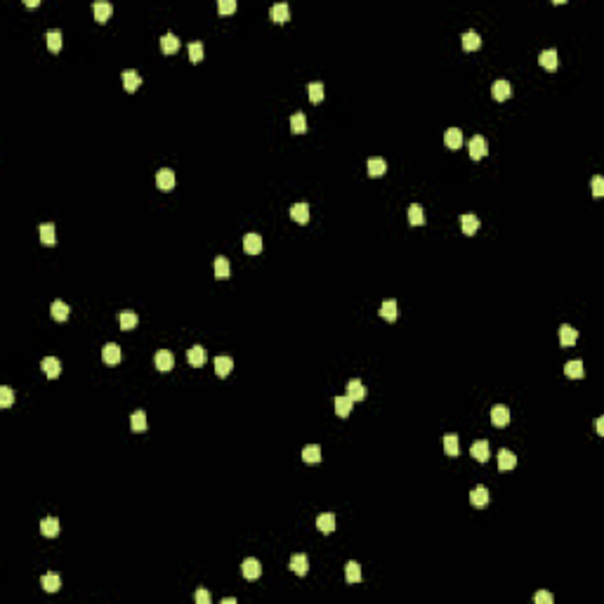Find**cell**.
I'll use <instances>...</instances> for the list:
<instances>
[{
  "label": "cell",
  "mask_w": 604,
  "mask_h": 604,
  "mask_svg": "<svg viewBox=\"0 0 604 604\" xmlns=\"http://www.w3.org/2000/svg\"><path fill=\"white\" fill-rule=\"evenodd\" d=\"M467 149H470V158L472 161H479V158L486 156L488 151V144H486V137H482V135H475L470 140V144H467Z\"/></svg>",
  "instance_id": "6da1fadb"
},
{
  "label": "cell",
  "mask_w": 604,
  "mask_h": 604,
  "mask_svg": "<svg viewBox=\"0 0 604 604\" xmlns=\"http://www.w3.org/2000/svg\"><path fill=\"white\" fill-rule=\"evenodd\" d=\"M156 186L161 192H173L175 189V173L170 168H161L156 173Z\"/></svg>",
  "instance_id": "7a4b0ae2"
},
{
  "label": "cell",
  "mask_w": 604,
  "mask_h": 604,
  "mask_svg": "<svg viewBox=\"0 0 604 604\" xmlns=\"http://www.w3.org/2000/svg\"><path fill=\"white\" fill-rule=\"evenodd\" d=\"M510 408L503 406V404H498V406L491 408V423L496 425V427H505V425H510Z\"/></svg>",
  "instance_id": "3957f363"
},
{
  "label": "cell",
  "mask_w": 604,
  "mask_h": 604,
  "mask_svg": "<svg viewBox=\"0 0 604 604\" xmlns=\"http://www.w3.org/2000/svg\"><path fill=\"white\" fill-rule=\"evenodd\" d=\"M515 465H517V456H515L510 448H500L498 451V470L510 472V470H515Z\"/></svg>",
  "instance_id": "277c9868"
},
{
  "label": "cell",
  "mask_w": 604,
  "mask_h": 604,
  "mask_svg": "<svg viewBox=\"0 0 604 604\" xmlns=\"http://www.w3.org/2000/svg\"><path fill=\"white\" fill-rule=\"evenodd\" d=\"M241 574H243L248 581H255V578H260V574H262L260 562H257L255 557L243 559V564H241Z\"/></svg>",
  "instance_id": "5b68a950"
},
{
  "label": "cell",
  "mask_w": 604,
  "mask_h": 604,
  "mask_svg": "<svg viewBox=\"0 0 604 604\" xmlns=\"http://www.w3.org/2000/svg\"><path fill=\"white\" fill-rule=\"evenodd\" d=\"M41 368L50 380H54V378H59V373H62V361L54 359V356H45L43 364H41Z\"/></svg>",
  "instance_id": "8992f818"
},
{
  "label": "cell",
  "mask_w": 604,
  "mask_h": 604,
  "mask_svg": "<svg viewBox=\"0 0 604 604\" xmlns=\"http://www.w3.org/2000/svg\"><path fill=\"white\" fill-rule=\"evenodd\" d=\"M576 340H578V331H576L574 326L564 324L562 328H559V345H562V347H574Z\"/></svg>",
  "instance_id": "52a82bcc"
},
{
  "label": "cell",
  "mask_w": 604,
  "mask_h": 604,
  "mask_svg": "<svg viewBox=\"0 0 604 604\" xmlns=\"http://www.w3.org/2000/svg\"><path fill=\"white\" fill-rule=\"evenodd\" d=\"M243 250L248 255H257L262 253V236L260 234H246L243 236Z\"/></svg>",
  "instance_id": "ba28073f"
},
{
  "label": "cell",
  "mask_w": 604,
  "mask_h": 604,
  "mask_svg": "<svg viewBox=\"0 0 604 604\" xmlns=\"http://www.w3.org/2000/svg\"><path fill=\"white\" fill-rule=\"evenodd\" d=\"M269 17H272L276 24H286L288 19H291V10H288L286 3H276V5H272V10H269Z\"/></svg>",
  "instance_id": "9c48e42d"
},
{
  "label": "cell",
  "mask_w": 604,
  "mask_h": 604,
  "mask_svg": "<svg viewBox=\"0 0 604 604\" xmlns=\"http://www.w3.org/2000/svg\"><path fill=\"white\" fill-rule=\"evenodd\" d=\"M156 368L158 371H170V368L175 366V356L170 349H161V352H156Z\"/></svg>",
  "instance_id": "30bf717a"
},
{
  "label": "cell",
  "mask_w": 604,
  "mask_h": 604,
  "mask_svg": "<svg viewBox=\"0 0 604 604\" xmlns=\"http://www.w3.org/2000/svg\"><path fill=\"white\" fill-rule=\"evenodd\" d=\"M123 85H125V90H128V92H135V90L142 85V76L137 73L135 69L123 71Z\"/></svg>",
  "instance_id": "8fae6325"
},
{
  "label": "cell",
  "mask_w": 604,
  "mask_h": 604,
  "mask_svg": "<svg viewBox=\"0 0 604 604\" xmlns=\"http://www.w3.org/2000/svg\"><path fill=\"white\" fill-rule=\"evenodd\" d=\"M470 503L475 507H484L488 503V488L482 486V484H479V486H475L470 491Z\"/></svg>",
  "instance_id": "7c38bea8"
},
{
  "label": "cell",
  "mask_w": 604,
  "mask_h": 604,
  "mask_svg": "<svg viewBox=\"0 0 604 604\" xmlns=\"http://www.w3.org/2000/svg\"><path fill=\"white\" fill-rule=\"evenodd\" d=\"M491 92H494V97L498 99V102H505V99L512 97V85L507 81H496L494 87H491Z\"/></svg>",
  "instance_id": "4fadbf2b"
},
{
  "label": "cell",
  "mask_w": 604,
  "mask_h": 604,
  "mask_svg": "<svg viewBox=\"0 0 604 604\" xmlns=\"http://www.w3.org/2000/svg\"><path fill=\"white\" fill-rule=\"evenodd\" d=\"M380 316H383L385 321H397V316H399V305H397V300H385L383 305H380Z\"/></svg>",
  "instance_id": "5bb4252c"
},
{
  "label": "cell",
  "mask_w": 604,
  "mask_h": 604,
  "mask_svg": "<svg viewBox=\"0 0 604 604\" xmlns=\"http://www.w3.org/2000/svg\"><path fill=\"white\" fill-rule=\"evenodd\" d=\"M102 359L109 364V366H116V364H121V347L118 345H106L104 349H102Z\"/></svg>",
  "instance_id": "9a60e30c"
},
{
  "label": "cell",
  "mask_w": 604,
  "mask_h": 604,
  "mask_svg": "<svg viewBox=\"0 0 604 604\" xmlns=\"http://www.w3.org/2000/svg\"><path fill=\"white\" fill-rule=\"evenodd\" d=\"M50 314H52V319L59 321V324H64L66 319H69V305L62 300H54L52 307H50Z\"/></svg>",
  "instance_id": "2e32d148"
},
{
  "label": "cell",
  "mask_w": 604,
  "mask_h": 604,
  "mask_svg": "<svg viewBox=\"0 0 604 604\" xmlns=\"http://www.w3.org/2000/svg\"><path fill=\"white\" fill-rule=\"evenodd\" d=\"M470 453H472V458H475V460H479V463H486V460H488V442H486V439H479V442H475V444H472V448H470Z\"/></svg>",
  "instance_id": "e0dca14e"
},
{
  "label": "cell",
  "mask_w": 604,
  "mask_h": 604,
  "mask_svg": "<svg viewBox=\"0 0 604 604\" xmlns=\"http://www.w3.org/2000/svg\"><path fill=\"white\" fill-rule=\"evenodd\" d=\"M347 397L352 401H364L366 399V387H364L359 380H349L347 383Z\"/></svg>",
  "instance_id": "ac0fdd59"
},
{
  "label": "cell",
  "mask_w": 604,
  "mask_h": 604,
  "mask_svg": "<svg viewBox=\"0 0 604 604\" xmlns=\"http://www.w3.org/2000/svg\"><path fill=\"white\" fill-rule=\"evenodd\" d=\"M583 373H586V368H583L581 359H574V361H569V364L564 366V375L571 378V380H581Z\"/></svg>",
  "instance_id": "d6986e66"
},
{
  "label": "cell",
  "mask_w": 604,
  "mask_h": 604,
  "mask_svg": "<svg viewBox=\"0 0 604 604\" xmlns=\"http://www.w3.org/2000/svg\"><path fill=\"white\" fill-rule=\"evenodd\" d=\"M186 361H189V366H203L205 361V349L201 347V345H194L189 352H186Z\"/></svg>",
  "instance_id": "ffe728a7"
},
{
  "label": "cell",
  "mask_w": 604,
  "mask_h": 604,
  "mask_svg": "<svg viewBox=\"0 0 604 604\" xmlns=\"http://www.w3.org/2000/svg\"><path fill=\"white\" fill-rule=\"evenodd\" d=\"M538 62L543 69L555 71L557 69V50H543V52L538 54Z\"/></svg>",
  "instance_id": "44dd1931"
},
{
  "label": "cell",
  "mask_w": 604,
  "mask_h": 604,
  "mask_svg": "<svg viewBox=\"0 0 604 604\" xmlns=\"http://www.w3.org/2000/svg\"><path fill=\"white\" fill-rule=\"evenodd\" d=\"M291 217L300 224H307L309 222V205L307 203H293L291 205Z\"/></svg>",
  "instance_id": "7402d4cb"
},
{
  "label": "cell",
  "mask_w": 604,
  "mask_h": 604,
  "mask_svg": "<svg viewBox=\"0 0 604 604\" xmlns=\"http://www.w3.org/2000/svg\"><path fill=\"white\" fill-rule=\"evenodd\" d=\"M161 50L165 54H175L177 50H180V38H177L175 33H165L161 38Z\"/></svg>",
  "instance_id": "603a6c76"
},
{
  "label": "cell",
  "mask_w": 604,
  "mask_h": 604,
  "mask_svg": "<svg viewBox=\"0 0 604 604\" xmlns=\"http://www.w3.org/2000/svg\"><path fill=\"white\" fill-rule=\"evenodd\" d=\"M316 528H319L321 534H333V528H335V515H331V512L319 515V517H316Z\"/></svg>",
  "instance_id": "cb8c5ba5"
},
{
  "label": "cell",
  "mask_w": 604,
  "mask_h": 604,
  "mask_svg": "<svg viewBox=\"0 0 604 604\" xmlns=\"http://www.w3.org/2000/svg\"><path fill=\"white\" fill-rule=\"evenodd\" d=\"M291 569L295 571L297 576H305L309 571V559L307 555H293L291 557Z\"/></svg>",
  "instance_id": "d4e9b609"
},
{
  "label": "cell",
  "mask_w": 604,
  "mask_h": 604,
  "mask_svg": "<svg viewBox=\"0 0 604 604\" xmlns=\"http://www.w3.org/2000/svg\"><path fill=\"white\" fill-rule=\"evenodd\" d=\"M232 368H234V359H232V356H217V359H215V373L220 378H226L229 373H232Z\"/></svg>",
  "instance_id": "484cf974"
},
{
  "label": "cell",
  "mask_w": 604,
  "mask_h": 604,
  "mask_svg": "<svg viewBox=\"0 0 604 604\" xmlns=\"http://www.w3.org/2000/svg\"><path fill=\"white\" fill-rule=\"evenodd\" d=\"M41 531H43V536H47V538H54V536L59 534V519L57 517H45L41 522Z\"/></svg>",
  "instance_id": "4316f807"
},
{
  "label": "cell",
  "mask_w": 604,
  "mask_h": 604,
  "mask_svg": "<svg viewBox=\"0 0 604 604\" xmlns=\"http://www.w3.org/2000/svg\"><path fill=\"white\" fill-rule=\"evenodd\" d=\"M444 142H446L448 149H458V146L463 144V133H460L458 128H448L446 133H444Z\"/></svg>",
  "instance_id": "83f0119b"
},
{
  "label": "cell",
  "mask_w": 604,
  "mask_h": 604,
  "mask_svg": "<svg viewBox=\"0 0 604 604\" xmlns=\"http://www.w3.org/2000/svg\"><path fill=\"white\" fill-rule=\"evenodd\" d=\"M38 234H41V241L45 246H54V241H57V234H54V224H52V222H45V224H41Z\"/></svg>",
  "instance_id": "f1b7e54d"
},
{
  "label": "cell",
  "mask_w": 604,
  "mask_h": 604,
  "mask_svg": "<svg viewBox=\"0 0 604 604\" xmlns=\"http://www.w3.org/2000/svg\"><path fill=\"white\" fill-rule=\"evenodd\" d=\"M111 12H114V7H111L109 3H95L92 5V14H95V19H97L99 24H104L106 19L111 17Z\"/></svg>",
  "instance_id": "f546056e"
},
{
  "label": "cell",
  "mask_w": 604,
  "mask_h": 604,
  "mask_svg": "<svg viewBox=\"0 0 604 604\" xmlns=\"http://www.w3.org/2000/svg\"><path fill=\"white\" fill-rule=\"evenodd\" d=\"M408 222H411L413 226L425 224V213H423V205H420V203H411V205H408Z\"/></svg>",
  "instance_id": "4dcf8cb0"
},
{
  "label": "cell",
  "mask_w": 604,
  "mask_h": 604,
  "mask_svg": "<svg viewBox=\"0 0 604 604\" xmlns=\"http://www.w3.org/2000/svg\"><path fill=\"white\" fill-rule=\"evenodd\" d=\"M460 226H463V232L467 234V236H472V234L479 232V217L477 215H463L460 217Z\"/></svg>",
  "instance_id": "1f68e13d"
},
{
  "label": "cell",
  "mask_w": 604,
  "mask_h": 604,
  "mask_svg": "<svg viewBox=\"0 0 604 604\" xmlns=\"http://www.w3.org/2000/svg\"><path fill=\"white\" fill-rule=\"evenodd\" d=\"M352 404H354V401L349 399L347 394H345V397H335V413L340 416V418H347L349 413H352Z\"/></svg>",
  "instance_id": "d6a6232c"
},
{
  "label": "cell",
  "mask_w": 604,
  "mask_h": 604,
  "mask_svg": "<svg viewBox=\"0 0 604 604\" xmlns=\"http://www.w3.org/2000/svg\"><path fill=\"white\" fill-rule=\"evenodd\" d=\"M482 45V38H479V33L477 31H465L463 33V47L467 50V52H472V50H477V47Z\"/></svg>",
  "instance_id": "836d02e7"
},
{
  "label": "cell",
  "mask_w": 604,
  "mask_h": 604,
  "mask_svg": "<svg viewBox=\"0 0 604 604\" xmlns=\"http://www.w3.org/2000/svg\"><path fill=\"white\" fill-rule=\"evenodd\" d=\"M385 173H387L385 158H371V161H368V175H371V177H383Z\"/></svg>",
  "instance_id": "e575fe53"
},
{
  "label": "cell",
  "mask_w": 604,
  "mask_h": 604,
  "mask_svg": "<svg viewBox=\"0 0 604 604\" xmlns=\"http://www.w3.org/2000/svg\"><path fill=\"white\" fill-rule=\"evenodd\" d=\"M302 460L305 463H321V448L316 444H309V446L302 448Z\"/></svg>",
  "instance_id": "d590c367"
},
{
  "label": "cell",
  "mask_w": 604,
  "mask_h": 604,
  "mask_svg": "<svg viewBox=\"0 0 604 604\" xmlns=\"http://www.w3.org/2000/svg\"><path fill=\"white\" fill-rule=\"evenodd\" d=\"M291 130L295 135L307 133V118H305V114H302V111H297V114H293V116H291Z\"/></svg>",
  "instance_id": "8d00e7d4"
},
{
  "label": "cell",
  "mask_w": 604,
  "mask_h": 604,
  "mask_svg": "<svg viewBox=\"0 0 604 604\" xmlns=\"http://www.w3.org/2000/svg\"><path fill=\"white\" fill-rule=\"evenodd\" d=\"M41 583H43V588H45L47 593H57L59 588H62V578H59L57 574H45L41 578Z\"/></svg>",
  "instance_id": "74e56055"
},
{
  "label": "cell",
  "mask_w": 604,
  "mask_h": 604,
  "mask_svg": "<svg viewBox=\"0 0 604 604\" xmlns=\"http://www.w3.org/2000/svg\"><path fill=\"white\" fill-rule=\"evenodd\" d=\"M444 451H446V456H458L460 453V444H458V435H446L444 437Z\"/></svg>",
  "instance_id": "f35d334b"
},
{
  "label": "cell",
  "mask_w": 604,
  "mask_h": 604,
  "mask_svg": "<svg viewBox=\"0 0 604 604\" xmlns=\"http://www.w3.org/2000/svg\"><path fill=\"white\" fill-rule=\"evenodd\" d=\"M345 578H347V583H359L361 581L359 562H347V567H345Z\"/></svg>",
  "instance_id": "ab89813d"
},
{
  "label": "cell",
  "mask_w": 604,
  "mask_h": 604,
  "mask_svg": "<svg viewBox=\"0 0 604 604\" xmlns=\"http://www.w3.org/2000/svg\"><path fill=\"white\" fill-rule=\"evenodd\" d=\"M130 427H133L135 432H144L146 430V413L135 411L133 416H130Z\"/></svg>",
  "instance_id": "60d3db41"
},
{
  "label": "cell",
  "mask_w": 604,
  "mask_h": 604,
  "mask_svg": "<svg viewBox=\"0 0 604 604\" xmlns=\"http://www.w3.org/2000/svg\"><path fill=\"white\" fill-rule=\"evenodd\" d=\"M118 324H121L123 331H130V328H135V326L140 324V319H137L135 312H123L121 316H118Z\"/></svg>",
  "instance_id": "b9f144b4"
},
{
  "label": "cell",
  "mask_w": 604,
  "mask_h": 604,
  "mask_svg": "<svg viewBox=\"0 0 604 604\" xmlns=\"http://www.w3.org/2000/svg\"><path fill=\"white\" fill-rule=\"evenodd\" d=\"M229 272H232V267H229V260L226 257H215V276L217 279H226L229 276Z\"/></svg>",
  "instance_id": "7bdbcfd3"
},
{
  "label": "cell",
  "mask_w": 604,
  "mask_h": 604,
  "mask_svg": "<svg viewBox=\"0 0 604 604\" xmlns=\"http://www.w3.org/2000/svg\"><path fill=\"white\" fill-rule=\"evenodd\" d=\"M47 47L52 50V52H59L62 50V31H47Z\"/></svg>",
  "instance_id": "ee69618b"
},
{
  "label": "cell",
  "mask_w": 604,
  "mask_h": 604,
  "mask_svg": "<svg viewBox=\"0 0 604 604\" xmlns=\"http://www.w3.org/2000/svg\"><path fill=\"white\" fill-rule=\"evenodd\" d=\"M307 92H309V99H312V104H319L321 99H324V83H309Z\"/></svg>",
  "instance_id": "f6af8a7d"
},
{
  "label": "cell",
  "mask_w": 604,
  "mask_h": 604,
  "mask_svg": "<svg viewBox=\"0 0 604 604\" xmlns=\"http://www.w3.org/2000/svg\"><path fill=\"white\" fill-rule=\"evenodd\" d=\"M189 59H192L194 64H198V62L203 59V43H198V41L189 43Z\"/></svg>",
  "instance_id": "bcb514c9"
},
{
  "label": "cell",
  "mask_w": 604,
  "mask_h": 604,
  "mask_svg": "<svg viewBox=\"0 0 604 604\" xmlns=\"http://www.w3.org/2000/svg\"><path fill=\"white\" fill-rule=\"evenodd\" d=\"M12 401H14V392H12V387L3 385V387H0V406H3V408H10Z\"/></svg>",
  "instance_id": "7dc6e473"
},
{
  "label": "cell",
  "mask_w": 604,
  "mask_h": 604,
  "mask_svg": "<svg viewBox=\"0 0 604 604\" xmlns=\"http://www.w3.org/2000/svg\"><path fill=\"white\" fill-rule=\"evenodd\" d=\"M217 10H220V14H232V12H236V3L234 0H220Z\"/></svg>",
  "instance_id": "c3c4849f"
},
{
  "label": "cell",
  "mask_w": 604,
  "mask_h": 604,
  "mask_svg": "<svg viewBox=\"0 0 604 604\" xmlns=\"http://www.w3.org/2000/svg\"><path fill=\"white\" fill-rule=\"evenodd\" d=\"M534 602L536 604H552V593H548V590H538V593L534 595Z\"/></svg>",
  "instance_id": "681fc988"
},
{
  "label": "cell",
  "mask_w": 604,
  "mask_h": 604,
  "mask_svg": "<svg viewBox=\"0 0 604 604\" xmlns=\"http://www.w3.org/2000/svg\"><path fill=\"white\" fill-rule=\"evenodd\" d=\"M604 194V180L599 177V175H595L593 177V196H602Z\"/></svg>",
  "instance_id": "f907efd6"
},
{
  "label": "cell",
  "mask_w": 604,
  "mask_h": 604,
  "mask_svg": "<svg viewBox=\"0 0 604 604\" xmlns=\"http://www.w3.org/2000/svg\"><path fill=\"white\" fill-rule=\"evenodd\" d=\"M194 597H196V602H198V604H210V599H213V597H210V593L205 590V588L196 590V595H194Z\"/></svg>",
  "instance_id": "816d5d0a"
},
{
  "label": "cell",
  "mask_w": 604,
  "mask_h": 604,
  "mask_svg": "<svg viewBox=\"0 0 604 604\" xmlns=\"http://www.w3.org/2000/svg\"><path fill=\"white\" fill-rule=\"evenodd\" d=\"M597 435L604 437V418H597Z\"/></svg>",
  "instance_id": "f5cc1de1"
},
{
  "label": "cell",
  "mask_w": 604,
  "mask_h": 604,
  "mask_svg": "<svg viewBox=\"0 0 604 604\" xmlns=\"http://www.w3.org/2000/svg\"><path fill=\"white\" fill-rule=\"evenodd\" d=\"M38 5H41L38 0H26V7H38Z\"/></svg>",
  "instance_id": "db71d44e"
},
{
  "label": "cell",
  "mask_w": 604,
  "mask_h": 604,
  "mask_svg": "<svg viewBox=\"0 0 604 604\" xmlns=\"http://www.w3.org/2000/svg\"><path fill=\"white\" fill-rule=\"evenodd\" d=\"M234 602H236V597H224L222 599V604H234Z\"/></svg>",
  "instance_id": "11a10c76"
}]
</instances>
